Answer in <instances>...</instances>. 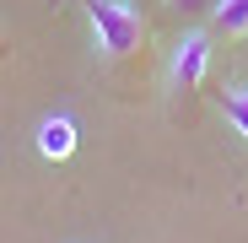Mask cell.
Returning <instances> with one entry per match:
<instances>
[{
  "mask_svg": "<svg viewBox=\"0 0 248 243\" xmlns=\"http://www.w3.org/2000/svg\"><path fill=\"white\" fill-rule=\"evenodd\" d=\"M87 22H92L97 54H108V60H124V54H135L146 44V16H140L135 0H92Z\"/></svg>",
  "mask_w": 248,
  "mask_h": 243,
  "instance_id": "cell-1",
  "label": "cell"
},
{
  "mask_svg": "<svg viewBox=\"0 0 248 243\" xmlns=\"http://www.w3.org/2000/svg\"><path fill=\"white\" fill-rule=\"evenodd\" d=\"M205 70H211V32L194 27V32H184L178 44H173V60H168V92H173V97H194L200 81H205Z\"/></svg>",
  "mask_w": 248,
  "mask_h": 243,
  "instance_id": "cell-2",
  "label": "cell"
},
{
  "mask_svg": "<svg viewBox=\"0 0 248 243\" xmlns=\"http://www.w3.org/2000/svg\"><path fill=\"white\" fill-rule=\"evenodd\" d=\"M81 130H76V119L70 113H49V119H38V157H49V162H65L76 151Z\"/></svg>",
  "mask_w": 248,
  "mask_h": 243,
  "instance_id": "cell-3",
  "label": "cell"
},
{
  "mask_svg": "<svg viewBox=\"0 0 248 243\" xmlns=\"http://www.w3.org/2000/svg\"><path fill=\"white\" fill-rule=\"evenodd\" d=\"M211 27L221 38H248V0H216L211 6Z\"/></svg>",
  "mask_w": 248,
  "mask_h": 243,
  "instance_id": "cell-4",
  "label": "cell"
},
{
  "mask_svg": "<svg viewBox=\"0 0 248 243\" xmlns=\"http://www.w3.org/2000/svg\"><path fill=\"white\" fill-rule=\"evenodd\" d=\"M221 113H227V125L248 141V87H227L221 92Z\"/></svg>",
  "mask_w": 248,
  "mask_h": 243,
  "instance_id": "cell-5",
  "label": "cell"
},
{
  "mask_svg": "<svg viewBox=\"0 0 248 243\" xmlns=\"http://www.w3.org/2000/svg\"><path fill=\"white\" fill-rule=\"evenodd\" d=\"M168 11H178V16H211V6L216 0H162Z\"/></svg>",
  "mask_w": 248,
  "mask_h": 243,
  "instance_id": "cell-6",
  "label": "cell"
},
{
  "mask_svg": "<svg viewBox=\"0 0 248 243\" xmlns=\"http://www.w3.org/2000/svg\"><path fill=\"white\" fill-rule=\"evenodd\" d=\"M0 49H6V27H0Z\"/></svg>",
  "mask_w": 248,
  "mask_h": 243,
  "instance_id": "cell-7",
  "label": "cell"
}]
</instances>
